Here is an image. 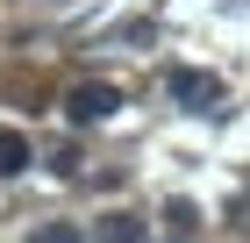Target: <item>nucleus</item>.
Wrapping results in <instances>:
<instances>
[{
	"mask_svg": "<svg viewBox=\"0 0 250 243\" xmlns=\"http://www.w3.org/2000/svg\"><path fill=\"white\" fill-rule=\"evenodd\" d=\"M115 108H122V86H115V79H79L72 93H64V114H72L79 129H93V122H107Z\"/></svg>",
	"mask_w": 250,
	"mask_h": 243,
	"instance_id": "obj_1",
	"label": "nucleus"
},
{
	"mask_svg": "<svg viewBox=\"0 0 250 243\" xmlns=\"http://www.w3.org/2000/svg\"><path fill=\"white\" fill-rule=\"evenodd\" d=\"M172 100H179V108H193V114H214V108H222V79L179 65V72H172Z\"/></svg>",
	"mask_w": 250,
	"mask_h": 243,
	"instance_id": "obj_2",
	"label": "nucleus"
},
{
	"mask_svg": "<svg viewBox=\"0 0 250 243\" xmlns=\"http://www.w3.org/2000/svg\"><path fill=\"white\" fill-rule=\"evenodd\" d=\"M29 157H36V150H29V136L0 122V179H21V172H29Z\"/></svg>",
	"mask_w": 250,
	"mask_h": 243,
	"instance_id": "obj_3",
	"label": "nucleus"
},
{
	"mask_svg": "<svg viewBox=\"0 0 250 243\" xmlns=\"http://www.w3.org/2000/svg\"><path fill=\"white\" fill-rule=\"evenodd\" d=\"M93 243H150V229L136 222V215H107V222H100V236Z\"/></svg>",
	"mask_w": 250,
	"mask_h": 243,
	"instance_id": "obj_4",
	"label": "nucleus"
},
{
	"mask_svg": "<svg viewBox=\"0 0 250 243\" xmlns=\"http://www.w3.org/2000/svg\"><path fill=\"white\" fill-rule=\"evenodd\" d=\"M165 222H172V236H193L200 229V207L193 200H165Z\"/></svg>",
	"mask_w": 250,
	"mask_h": 243,
	"instance_id": "obj_5",
	"label": "nucleus"
},
{
	"mask_svg": "<svg viewBox=\"0 0 250 243\" xmlns=\"http://www.w3.org/2000/svg\"><path fill=\"white\" fill-rule=\"evenodd\" d=\"M29 243H79V229L72 222H43V229H29Z\"/></svg>",
	"mask_w": 250,
	"mask_h": 243,
	"instance_id": "obj_6",
	"label": "nucleus"
}]
</instances>
